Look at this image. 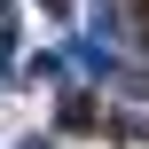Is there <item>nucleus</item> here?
Wrapping results in <instances>:
<instances>
[{
  "mask_svg": "<svg viewBox=\"0 0 149 149\" xmlns=\"http://www.w3.org/2000/svg\"><path fill=\"white\" fill-rule=\"evenodd\" d=\"M39 149H47V141H39Z\"/></svg>",
  "mask_w": 149,
  "mask_h": 149,
  "instance_id": "1",
  "label": "nucleus"
}]
</instances>
